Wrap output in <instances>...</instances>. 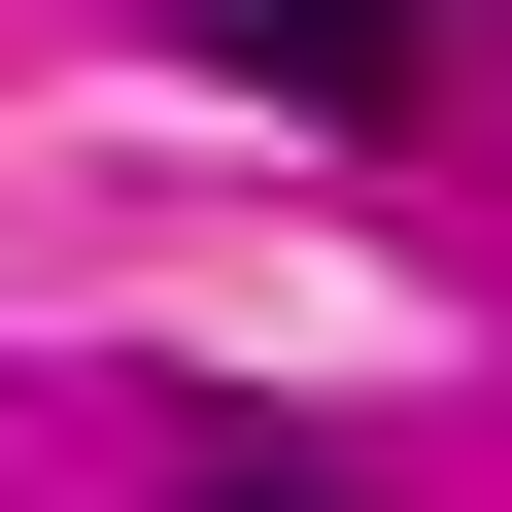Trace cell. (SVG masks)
Here are the masks:
<instances>
[{"mask_svg": "<svg viewBox=\"0 0 512 512\" xmlns=\"http://www.w3.org/2000/svg\"><path fill=\"white\" fill-rule=\"evenodd\" d=\"M205 69H239V103H308V137H376V103L444 69V0H205Z\"/></svg>", "mask_w": 512, "mask_h": 512, "instance_id": "1", "label": "cell"}, {"mask_svg": "<svg viewBox=\"0 0 512 512\" xmlns=\"http://www.w3.org/2000/svg\"><path fill=\"white\" fill-rule=\"evenodd\" d=\"M274 512H308V478H274Z\"/></svg>", "mask_w": 512, "mask_h": 512, "instance_id": "2", "label": "cell"}]
</instances>
